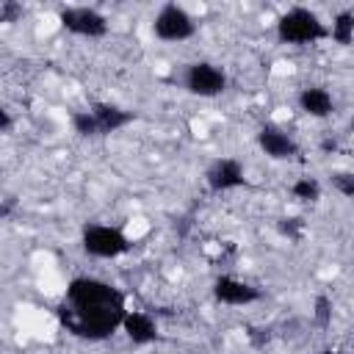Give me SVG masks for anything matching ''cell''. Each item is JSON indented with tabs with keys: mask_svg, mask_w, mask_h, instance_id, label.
Segmentation results:
<instances>
[{
	"mask_svg": "<svg viewBox=\"0 0 354 354\" xmlns=\"http://www.w3.org/2000/svg\"><path fill=\"white\" fill-rule=\"evenodd\" d=\"M55 315L69 335L83 340H105L124 324V293L97 277H75L66 285Z\"/></svg>",
	"mask_w": 354,
	"mask_h": 354,
	"instance_id": "1",
	"label": "cell"
},
{
	"mask_svg": "<svg viewBox=\"0 0 354 354\" xmlns=\"http://www.w3.org/2000/svg\"><path fill=\"white\" fill-rule=\"evenodd\" d=\"M329 36V28L321 22V17L304 6L288 8L277 19V39L282 44H313Z\"/></svg>",
	"mask_w": 354,
	"mask_h": 354,
	"instance_id": "2",
	"label": "cell"
},
{
	"mask_svg": "<svg viewBox=\"0 0 354 354\" xmlns=\"http://www.w3.org/2000/svg\"><path fill=\"white\" fill-rule=\"evenodd\" d=\"M80 246L88 257H97V260H113L130 252L127 235L111 224H86L80 235Z\"/></svg>",
	"mask_w": 354,
	"mask_h": 354,
	"instance_id": "3",
	"label": "cell"
},
{
	"mask_svg": "<svg viewBox=\"0 0 354 354\" xmlns=\"http://www.w3.org/2000/svg\"><path fill=\"white\" fill-rule=\"evenodd\" d=\"M58 22L64 30L75 33V36H83V39H102L108 36V19L105 14H100L97 8H88V6H64L58 8Z\"/></svg>",
	"mask_w": 354,
	"mask_h": 354,
	"instance_id": "4",
	"label": "cell"
},
{
	"mask_svg": "<svg viewBox=\"0 0 354 354\" xmlns=\"http://www.w3.org/2000/svg\"><path fill=\"white\" fill-rule=\"evenodd\" d=\"M152 33L160 41H185L196 33V22L183 6L166 3V6H160V11L152 19Z\"/></svg>",
	"mask_w": 354,
	"mask_h": 354,
	"instance_id": "5",
	"label": "cell"
},
{
	"mask_svg": "<svg viewBox=\"0 0 354 354\" xmlns=\"http://www.w3.org/2000/svg\"><path fill=\"white\" fill-rule=\"evenodd\" d=\"M185 88L194 97H218L227 88V75L210 61H194L185 69Z\"/></svg>",
	"mask_w": 354,
	"mask_h": 354,
	"instance_id": "6",
	"label": "cell"
},
{
	"mask_svg": "<svg viewBox=\"0 0 354 354\" xmlns=\"http://www.w3.org/2000/svg\"><path fill=\"white\" fill-rule=\"evenodd\" d=\"M205 183L213 194H224V191H235L241 185H246V171L243 163L235 158H218L207 166L205 171Z\"/></svg>",
	"mask_w": 354,
	"mask_h": 354,
	"instance_id": "7",
	"label": "cell"
},
{
	"mask_svg": "<svg viewBox=\"0 0 354 354\" xmlns=\"http://www.w3.org/2000/svg\"><path fill=\"white\" fill-rule=\"evenodd\" d=\"M213 296H216V301H221V304L246 307V304L260 301L263 293H260V288H254V285H249V282H243V279H238V277L221 274V277H216V282H213Z\"/></svg>",
	"mask_w": 354,
	"mask_h": 354,
	"instance_id": "8",
	"label": "cell"
},
{
	"mask_svg": "<svg viewBox=\"0 0 354 354\" xmlns=\"http://www.w3.org/2000/svg\"><path fill=\"white\" fill-rule=\"evenodd\" d=\"M257 147L271 158V160H293L299 155V144L277 124H263L257 130Z\"/></svg>",
	"mask_w": 354,
	"mask_h": 354,
	"instance_id": "9",
	"label": "cell"
},
{
	"mask_svg": "<svg viewBox=\"0 0 354 354\" xmlns=\"http://www.w3.org/2000/svg\"><path fill=\"white\" fill-rule=\"evenodd\" d=\"M88 111H91V116L97 122L100 136H111V133L127 127L130 122H136V113L133 111H124V108L111 105V102H94Z\"/></svg>",
	"mask_w": 354,
	"mask_h": 354,
	"instance_id": "10",
	"label": "cell"
},
{
	"mask_svg": "<svg viewBox=\"0 0 354 354\" xmlns=\"http://www.w3.org/2000/svg\"><path fill=\"white\" fill-rule=\"evenodd\" d=\"M124 335L130 337L133 346H149L158 340V324L149 313H141V310H127L124 315V324H122Z\"/></svg>",
	"mask_w": 354,
	"mask_h": 354,
	"instance_id": "11",
	"label": "cell"
},
{
	"mask_svg": "<svg viewBox=\"0 0 354 354\" xmlns=\"http://www.w3.org/2000/svg\"><path fill=\"white\" fill-rule=\"evenodd\" d=\"M299 108L307 116H313V119H326L335 111V100H332L329 88H324V86H307L299 94Z\"/></svg>",
	"mask_w": 354,
	"mask_h": 354,
	"instance_id": "12",
	"label": "cell"
},
{
	"mask_svg": "<svg viewBox=\"0 0 354 354\" xmlns=\"http://www.w3.org/2000/svg\"><path fill=\"white\" fill-rule=\"evenodd\" d=\"M329 36L337 41V44H351L354 41V11H340L335 19H332V28H329Z\"/></svg>",
	"mask_w": 354,
	"mask_h": 354,
	"instance_id": "13",
	"label": "cell"
},
{
	"mask_svg": "<svg viewBox=\"0 0 354 354\" xmlns=\"http://www.w3.org/2000/svg\"><path fill=\"white\" fill-rule=\"evenodd\" d=\"M290 194L299 199V202H318L321 199V183L315 177H299L293 185H290Z\"/></svg>",
	"mask_w": 354,
	"mask_h": 354,
	"instance_id": "14",
	"label": "cell"
},
{
	"mask_svg": "<svg viewBox=\"0 0 354 354\" xmlns=\"http://www.w3.org/2000/svg\"><path fill=\"white\" fill-rule=\"evenodd\" d=\"M72 130H75L80 138H97V136H100L97 122H94V116H91V111H88V108H86V111H75V113H72Z\"/></svg>",
	"mask_w": 354,
	"mask_h": 354,
	"instance_id": "15",
	"label": "cell"
},
{
	"mask_svg": "<svg viewBox=\"0 0 354 354\" xmlns=\"http://www.w3.org/2000/svg\"><path fill=\"white\" fill-rule=\"evenodd\" d=\"M329 185H332L340 196L354 199V171H348V169H337V171H332V174H329Z\"/></svg>",
	"mask_w": 354,
	"mask_h": 354,
	"instance_id": "16",
	"label": "cell"
},
{
	"mask_svg": "<svg viewBox=\"0 0 354 354\" xmlns=\"http://www.w3.org/2000/svg\"><path fill=\"white\" fill-rule=\"evenodd\" d=\"M313 321L321 329H326L332 324V299L329 296H324V293L315 296V301H313Z\"/></svg>",
	"mask_w": 354,
	"mask_h": 354,
	"instance_id": "17",
	"label": "cell"
},
{
	"mask_svg": "<svg viewBox=\"0 0 354 354\" xmlns=\"http://www.w3.org/2000/svg\"><path fill=\"white\" fill-rule=\"evenodd\" d=\"M277 232L285 235L288 241H301V235H304V221H301L299 216H285V218L277 221Z\"/></svg>",
	"mask_w": 354,
	"mask_h": 354,
	"instance_id": "18",
	"label": "cell"
},
{
	"mask_svg": "<svg viewBox=\"0 0 354 354\" xmlns=\"http://www.w3.org/2000/svg\"><path fill=\"white\" fill-rule=\"evenodd\" d=\"M246 340H249L252 348H266L271 343V329L268 326H249Z\"/></svg>",
	"mask_w": 354,
	"mask_h": 354,
	"instance_id": "19",
	"label": "cell"
},
{
	"mask_svg": "<svg viewBox=\"0 0 354 354\" xmlns=\"http://www.w3.org/2000/svg\"><path fill=\"white\" fill-rule=\"evenodd\" d=\"M19 17H22V3H17V0L0 3V22H17Z\"/></svg>",
	"mask_w": 354,
	"mask_h": 354,
	"instance_id": "20",
	"label": "cell"
},
{
	"mask_svg": "<svg viewBox=\"0 0 354 354\" xmlns=\"http://www.w3.org/2000/svg\"><path fill=\"white\" fill-rule=\"evenodd\" d=\"M11 122H14L11 113L8 111H0V133H8L11 130Z\"/></svg>",
	"mask_w": 354,
	"mask_h": 354,
	"instance_id": "21",
	"label": "cell"
},
{
	"mask_svg": "<svg viewBox=\"0 0 354 354\" xmlns=\"http://www.w3.org/2000/svg\"><path fill=\"white\" fill-rule=\"evenodd\" d=\"M321 354H343V351H335V348H326V351H321Z\"/></svg>",
	"mask_w": 354,
	"mask_h": 354,
	"instance_id": "22",
	"label": "cell"
}]
</instances>
